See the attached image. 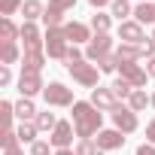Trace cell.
I'll return each mask as SVG.
<instances>
[{
    "mask_svg": "<svg viewBox=\"0 0 155 155\" xmlns=\"http://www.w3.org/2000/svg\"><path fill=\"white\" fill-rule=\"evenodd\" d=\"M73 113V128H76V137H79V140H91L94 134H101L104 128V113L91 104V101H76L73 107H70Z\"/></svg>",
    "mask_w": 155,
    "mask_h": 155,
    "instance_id": "cell-1",
    "label": "cell"
},
{
    "mask_svg": "<svg viewBox=\"0 0 155 155\" xmlns=\"http://www.w3.org/2000/svg\"><path fill=\"white\" fill-rule=\"evenodd\" d=\"M70 70V76H73V79L76 82H79L82 88H97L101 82V70H97V64H88V61H79V64H70L67 67Z\"/></svg>",
    "mask_w": 155,
    "mask_h": 155,
    "instance_id": "cell-2",
    "label": "cell"
},
{
    "mask_svg": "<svg viewBox=\"0 0 155 155\" xmlns=\"http://www.w3.org/2000/svg\"><path fill=\"white\" fill-rule=\"evenodd\" d=\"M43 101L46 107H73V88H67L64 82H49L43 88Z\"/></svg>",
    "mask_w": 155,
    "mask_h": 155,
    "instance_id": "cell-3",
    "label": "cell"
},
{
    "mask_svg": "<svg viewBox=\"0 0 155 155\" xmlns=\"http://www.w3.org/2000/svg\"><path fill=\"white\" fill-rule=\"evenodd\" d=\"M67 49H70V43H67V37H64V28L46 31V55H49V58L64 61V58H67Z\"/></svg>",
    "mask_w": 155,
    "mask_h": 155,
    "instance_id": "cell-4",
    "label": "cell"
},
{
    "mask_svg": "<svg viewBox=\"0 0 155 155\" xmlns=\"http://www.w3.org/2000/svg\"><path fill=\"white\" fill-rule=\"evenodd\" d=\"M113 128H119L122 134H134V131L140 128V122H137V113H134L131 107L119 104V107L113 110Z\"/></svg>",
    "mask_w": 155,
    "mask_h": 155,
    "instance_id": "cell-5",
    "label": "cell"
},
{
    "mask_svg": "<svg viewBox=\"0 0 155 155\" xmlns=\"http://www.w3.org/2000/svg\"><path fill=\"white\" fill-rule=\"evenodd\" d=\"M116 34H119V40H122V43H131V46H143V43L149 40V37L143 34V25H140V21H134V18L122 21Z\"/></svg>",
    "mask_w": 155,
    "mask_h": 155,
    "instance_id": "cell-6",
    "label": "cell"
},
{
    "mask_svg": "<svg viewBox=\"0 0 155 155\" xmlns=\"http://www.w3.org/2000/svg\"><path fill=\"white\" fill-rule=\"evenodd\" d=\"M110 52H113V37L110 34H94L91 43L85 46V61H97V58H104Z\"/></svg>",
    "mask_w": 155,
    "mask_h": 155,
    "instance_id": "cell-7",
    "label": "cell"
},
{
    "mask_svg": "<svg viewBox=\"0 0 155 155\" xmlns=\"http://www.w3.org/2000/svg\"><path fill=\"white\" fill-rule=\"evenodd\" d=\"M64 37H67L70 46H82V43L88 46L94 34H91V28L82 25V21H67V25H64Z\"/></svg>",
    "mask_w": 155,
    "mask_h": 155,
    "instance_id": "cell-8",
    "label": "cell"
},
{
    "mask_svg": "<svg viewBox=\"0 0 155 155\" xmlns=\"http://www.w3.org/2000/svg\"><path fill=\"white\" fill-rule=\"evenodd\" d=\"M97 149L101 152H116V149H122L125 146V134L119 131V128H104L101 134H97Z\"/></svg>",
    "mask_w": 155,
    "mask_h": 155,
    "instance_id": "cell-9",
    "label": "cell"
},
{
    "mask_svg": "<svg viewBox=\"0 0 155 155\" xmlns=\"http://www.w3.org/2000/svg\"><path fill=\"white\" fill-rule=\"evenodd\" d=\"M43 88H46V82H43L40 73H21L18 76V94L21 97L34 101V94H43Z\"/></svg>",
    "mask_w": 155,
    "mask_h": 155,
    "instance_id": "cell-10",
    "label": "cell"
},
{
    "mask_svg": "<svg viewBox=\"0 0 155 155\" xmlns=\"http://www.w3.org/2000/svg\"><path fill=\"white\" fill-rule=\"evenodd\" d=\"M73 131H76V128L61 119V122L55 125V131L49 134V143H52L55 149H70V146H73Z\"/></svg>",
    "mask_w": 155,
    "mask_h": 155,
    "instance_id": "cell-11",
    "label": "cell"
},
{
    "mask_svg": "<svg viewBox=\"0 0 155 155\" xmlns=\"http://www.w3.org/2000/svg\"><path fill=\"white\" fill-rule=\"evenodd\" d=\"M91 104H94L97 110H107V113H113V110L119 107V97H116V91H113V88H104V85H97V88H91Z\"/></svg>",
    "mask_w": 155,
    "mask_h": 155,
    "instance_id": "cell-12",
    "label": "cell"
},
{
    "mask_svg": "<svg viewBox=\"0 0 155 155\" xmlns=\"http://www.w3.org/2000/svg\"><path fill=\"white\" fill-rule=\"evenodd\" d=\"M119 73H122V79H128L134 88H143L146 79H149L146 67H140V64H119Z\"/></svg>",
    "mask_w": 155,
    "mask_h": 155,
    "instance_id": "cell-13",
    "label": "cell"
},
{
    "mask_svg": "<svg viewBox=\"0 0 155 155\" xmlns=\"http://www.w3.org/2000/svg\"><path fill=\"white\" fill-rule=\"evenodd\" d=\"M43 67H46V49L21 55V73H43Z\"/></svg>",
    "mask_w": 155,
    "mask_h": 155,
    "instance_id": "cell-14",
    "label": "cell"
},
{
    "mask_svg": "<svg viewBox=\"0 0 155 155\" xmlns=\"http://www.w3.org/2000/svg\"><path fill=\"white\" fill-rule=\"evenodd\" d=\"M116 58H119V64H137L143 58V49L140 46H131V43H119L116 46Z\"/></svg>",
    "mask_w": 155,
    "mask_h": 155,
    "instance_id": "cell-15",
    "label": "cell"
},
{
    "mask_svg": "<svg viewBox=\"0 0 155 155\" xmlns=\"http://www.w3.org/2000/svg\"><path fill=\"white\" fill-rule=\"evenodd\" d=\"M21 49H18V43H0V64H6V67H12V64H21Z\"/></svg>",
    "mask_w": 155,
    "mask_h": 155,
    "instance_id": "cell-16",
    "label": "cell"
},
{
    "mask_svg": "<svg viewBox=\"0 0 155 155\" xmlns=\"http://www.w3.org/2000/svg\"><path fill=\"white\" fill-rule=\"evenodd\" d=\"M37 107H34V101L31 97H21V101H15V119L18 122H37Z\"/></svg>",
    "mask_w": 155,
    "mask_h": 155,
    "instance_id": "cell-17",
    "label": "cell"
},
{
    "mask_svg": "<svg viewBox=\"0 0 155 155\" xmlns=\"http://www.w3.org/2000/svg\"><path fill=\"white\" fill-rule=\"evenodd\" d=\"M21 40V28L12 18H0V43H15Z\"/></svg>",
    "mask_w": 155,
    "mask_h": 155,
    "instance_id": "cell-18",
    "label": "cell"
},
{
    "mask_svg": "<svg viewBox=\"0 0 155 155\" xmlns=\"http://www.w3.org/2000/svg\"><path fill=\"white\" fill-rule=\"evenodd\" d=\"M134 21H140V25H155V3H137V9H134Z\"/></svg>",
    "mask_w": 155,
    "mask_h": 155,
    "instance_id": "cell-19",
    "label": "cell"
},
{
    "mask_svg": "<svg viewBox=\"0 0 155 155\" xmlns=\"http://www.w3.org/2000/svg\"><path fill=\"white\" fill-rule=\"evenodd\" d=\"M128 107H131L134 113H143L146 107H152V101H149V94H146L143 88H134V91H131V97H128Z\"/></svg>",
    "mask_w": 155,
    "mask_h": 155,
    "instance_id": "cell-20",
    "label": "cell"
},
{
    "mask_svg": "<svg viewBox=\"0 0 155 155\" xmlns=\"http://www.w3.org/2000/svg\"><path fill=\"white\" fill-rule=\"evenodd\" d=\"M15 134H18V143H37L40 128H37V122H21V125L15 128Z\"/></svg>",
    "mask_w": 155,
    "mask_h": 155,
    "instance_id": "cell-21",
    "label": "cell"
},
{
    "mask_svg": "<svg viewBox=\"0 0 155 155\" xmlns=\"http://www.w3.org/2000/svg\"><path fill=\"white\" fill-rule=\"evenodd\" d=\"M43 12H46V6L40 3V0H25V6H21L25 21H37V18H43Z\"/></svg>",
    "mask_w": 155,
    "mask_h": 155,
    "instance_id": "cell-22",
    "label": "cell"
},
{
    "mask_svg": "<svg viewBox=\"0 0 155 155\" xmlns=\"http://www.w3.org/2000/svg\"><path fill=\"white\" fill-rule=\"evenodd\" d=\"M110 15H116L119 25H122V21H128V15H134V9H131L128 0H113L110 3Z\"/></svg>",
    "mask_w": 155,
    "mask_h": 155,
    "instance_id": "cell-23",
    "label": "cell"
},
{
    "mask_svg": "<svg viewBox=\"0 0 155 155\" xmlns=\"http://www.w3.org/2000/svg\"><path fill=\"white\" fill-rule=\"evenodd\" d=\"M110 28H113V15H107V12H94L91 15V31L94 34H110Z\"/></svg>",
    "mask_w": 155,
    "mask_h": 155,
    "instance_id": "cell-24",
    "label": "cell"
},
{
    "mask_svg": "<svg viewBox=\"0 0 155 155\" xmlns=\"http://www.w3.org/2000/svg\"><path fill=\"white\" fill-rule=\"evenodd\" d=\"M58 122H61V119H58V116H55V113H49V110H46V113H40V116H37V128H40V134H52V131H55V125H58Z\"/></svg>",
    "mask_w": 155,
    "mask_h": 155,
    "instance_id": "cell-25",
    "label": "cell"
},
{
    "mask_svg": "<svg viewBox=\"0 0 155 155\" xmlns=\"http://www.w3.org/2000/svg\"><path fill=\"white\" fill-rule=\"evenodd\" d=\"M12 119H15V104L0 101V122H3V131H12Z\"/></svg>",
    "mask_w": 155,
    "mask_h": 155,
    "instance_id": "cell-26",
    "label": "cell"
},
{
    "mask_svg": "<svg viewBox=\"0 0 155 155\" xmlns=\"http://www.w3.org/2000/svg\"><path fill=\"white\" fill-rule=\"evenodd\" d=\"M94 64H97V70H101V73H116V70H119V58H116V52H110V55L97 58Z\"/></svg>",
    "mask_w": 155,
    "mask_h": 155,
    "instance_id": "cell-27",
    "label": "cell"
},
{
    "mask_svg": "<svg viewBox=\"0 0 155 155\" xmlns=\"http://www.w3.org/2000/svg\"><path fill=\"white\" fill-rule=\"evenodd\" d=\"M21 6H25V0H0V15L9 18V15L21 12Z\"/></svg>",
    "mask_w": 155,
    "mask_h": 155,
    "instance_id": "cell-28",
    "label": "cell"
},
{
    "mask_svg": "<svg viewBox=\"0 0 155 155\" xmlns=\"http://www.w3.org/2000/svg\"><path fill=\"white\" fill-rule=\"evenodd\" d=\"M110 88H113V91H116V97H122V101H128V97H131V91H134V85H131L128 79H122V76H119V79H116Z\"/></svg>",
    "mask_w": 155,
    "mask_h": 155,
    "instance_id": "cell-29",
    "label": "cell"
},
{
    "mask_svg": "<svg viewBox=\"0 0 155 155\" xmlns=\"http://www.w3.org/2000/svg\"><path fill=\"white\" fill-rule=\"evenodd\" d=\"M43 25H46V31H52V28H64L67 21H64V15H61V12L46 9V12H43Z\"/></svg>",
    "mask_w": 155,
    "mask_h": 155,
    "instance_id": "cell-30",
    "label": "cell"
},
{
    "mask_svg": "<svg viewBox=\"0 0 155 155\" xmlns=\"http://www.w3.org/2000/svg\"><path fill=\"white\" fill-rule=\"evenodd\" d=\"M73 152H76V155H104V152L97 149V143H94V140H79Z\"/></svg>",
    "mask_w": 155,
    "mask_h": 155,
    "instance_id": "cell-31",
    "label": "cell"
},
{
    "mask_svg": "<svg viewBox=\"0 0 155 155\" xmlns=\"http://www.w3.org/2000/svg\"><path fill=\"white\" fill-rule=\"evenodd\" d=\"M73 6H76V0H49V6H46V9H52V12H61V15H64V12H67V9H73Z\"/></svg>",
    "mask_w": 155,
    "mask_h": 155,
    "instance_id": "cell-32",
    "label": "cell"
},
{
    "mask_svg": "<svg viewBox=\"0 0 155 155\" xmlns=\"http://www.w3.org/2000/svg\"><path fill=\"white\" fill-rule=\"evenodd\" d=\"M52 149H55V146H52V143H46V140H37V143H31V155H55Z\"/></svg>",
    "mask_w": 155,
    "mask_h": 155,
    "instance_id": "cell-33",
    "label": "cell"
},
{
    "mask_svg": "<svg viewBox=\"0 0 155 155\" xmlns=\"http://www.w3.org/2000/svg\"><path fill=\"white\" fill-rule=\"evenodd\" d=\"M79 61H85V52H79V46H70V49H67V58H64V64L70 67V64H79Z\"/></svg>",
    "mask_w": 155,
    "mask_h": 155,
    "instance_id": "cell-34",
    "label": "cell"
},
{
    "mask_svg": "<svg viewBox=\"0 0 155 155\" xmlns=\"http://www.w3.org/2000/svg\"><path fill=\"white\" fill-rule=\"evenodd\" d=\"M9 82H12V70H9L6 64H0V85H3V88H6Z\"/></svg>",
    "mask_w": 155,
    "mask_h": 155,
    "instance_id": "cell-35",
    "label": "cell"
},
{
    "mask_svg": "<svg viewBox=\"0 0 155 155\" xmlns=\"http://www.w3.org/2000/svg\"><path fill=\"white\" fill-rule=\"evenodd\" d=\"M146 143H152V146H155V119H149V122H146Z\"/></svg>",
    "mask_w": 155,
    "mask_h": 155,
    "instance_id": "cell-36",
    "label": "cell"
},
{
    "mask_svg": "<svg viewBox=\"0 0 155 155\" xmlns=\"http://www.w3.org/2000/svg\"><path fill=\"white\" fill-rule=\"evenodd\" d=\"M134 155H155V146H152V143H140Z\"/></svg>",
    "mask_w": 155,
    "mask_h": 155,
    "instance_id": "cell-37",
    "label": "cell"
},
{
    "mask_svg": "<svg viewBox=\"0 0 155 155\" xmlns=\"http://www.w3.org/2000/svg\"><path fill=\"white\" fill-rule=\"evenodd\" d=\"M3 155H25V152H21V143H15V146H9V149H3Z\"/></svg>",
    "mask_w": 155,
    "mask_h": 155,
    "instance_id": "cell-38",
    "label": "cell"
},
{
    "mask_svg": "<svg viewBox=\"0 0 155 155\" xmlns=\"http://www.w3.org/2000/svg\"><path fill=\"white\" fill-rule=\"evenodd\" d=\"M88 3H91V6H94V9L101 12V6H107V3H113V0H88Z\"/></svg>",
    "mask_w": 155,
    "mask_h": 155,
    "instance_id": "cell-39",
    "label": "cell"
},
{
    "mask_svg": "<svg viewBox=\"0 0 155 155\" xmlns=\"http://www.w3.org/2000/svg\"><path fill=\"white\" fill-rule=\"evenodd\" d=\"M146 73H149V76H155V58H149V61H146Z\"/></svg>",
    "mask_w": 155,
    "mask_h": 155,
    "instance_id": "cell-40",
    "label": "cell"
},
{
    "mask_svg": "<svg viewBox=\"0 0 155 155\" xmlns=\"http://www.w3.org/2000/svg\"><path fill=\"white\" fill-rule=\"evenodd\" d=\"M55 155H76L73 149H55Z\"/></svg>",
    "mask_w": 155,
    "mask_h": 155,
    "instance_id": "cell-41",
    "label": "cell"
},
{
    "mask_svg": "<svg viewBox=\"0 0 155 155\" xmlns=\"http://www.w3.org/2000/svg\"><path fill=\"white\" fill-rule=\"evenodd\" d=\"M149 101H152V107H155V91H152V94H149Z\"/></svg>",
    "mask_w": 155,
    "mask_h": 155,
    "instance_id": "cell-42",
    "label": "cell"
},
{
    "mask_svg": "<svg viewBox=\"0 0 155 155\" xmlns=\"http://www.w3.org/2000/svg\"><path fill=\"white\" fill-rule=\"evenodd\" d=\"M152 40H155V31H152Z\"/></svg>",
    "mask_w": 155,
    "mask_h": 155,
    "instance_id": "cell-43",
    "label": "cell"
},
{
    "mask_svg": "<svg viewBox=\"0 0 155 155\" xmlns=\"http://www.w3.org/2000/svg\"><path fill=\"white\" fill-rule=\"evenodd\" d=\"M140 3H143V0H140Z\"/></svg>",
    "mask_w": 155,
    "mask_h": 155,
    "instance_id": "cell-44",
    "label": "cell"
}]
</instances>
